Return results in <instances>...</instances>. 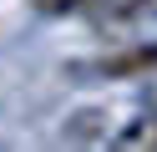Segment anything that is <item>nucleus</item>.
<instances>
[{
  "label": "nucleus",
  "mask_w": 157,
  "mask_h": 152,
  "mask_svg": "<svg viewBox=\"0 0 157 152\" xmlns=\"http://www.w3.org/2000/svg\"><path fill=\"white\" fill-rule=\"evenodd\" d=\"M152 10H157V0H86V15L96 25H132Z\"/></svg>",
  "instance_id": "f257e3e1"
},
{
  "label": "nucleus",
  "mask_w": 157,
  "mask_h": 152,
  "mask_svg": "<svg viewBox=\"0 0 157 152\" xmlns=\"http://www.w3.org/2000/svg\"><path fill=\"white\" fill-rule=\"evenodd\" d=\"M36 15H71V10H86V0H31Z\"/></svg>",
  "instance_id": "20e7f679"
},
{
  "label": "nucleus",
  "mask_w": 157,
  "mask_h": 152,
  "mask_svg": "<svg viewBox=\"0 0 157 152\" xmlns=\"http://www.w3.org/2000/svg\"><path fill=\"white\" fill-rule=\"evenodd\" d=\"M157 66V46H142V51H117V56H106L101 66V76H142V71H152Z\"/></svg>",
  "instance_id": "f03ea898"
},
{
  "label": "nucleus",
  "mask_w": 157,
  "mask_h": 152,
  "mask_svg": "<svg viewBox=\"0 0 157 152\" xmlns=\"http://www.w3.org/2000/svg\"><path fill=\"white\" fill-rule=\"evenodd\" d=\"M117 142H122V147H147V152H157V111H147L142 122H132Z\"/></svg>",
  "instance_id": "7ed1b4c3"
}]
</instances>
